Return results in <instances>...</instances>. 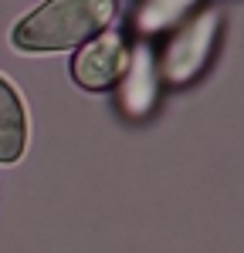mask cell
Returning <instances> with one entry per match:
<instances>
[{
    "label": "cell",
    "instance_id": "cell-1",
    "mask_svg": "<svg viewBox=\"0 0 244 253\" xmlns=\"http://www.w3.org/2000/svg\"><path fill=\"white\" fill-rule=\"evenodd\" d=\"M116 3L109 0H51L14 27L17 51H68L99 38L112 20Z\"/></svg>",
    "mask_w": 244,
    "mask_h": 253
},
{
    "label": "cell",
    "instance_id": "cell-3",
    "mask_svg": "<svg viewBox=\"0 0 244 253\" xmlns=\"http://www.w3.org/2000/svg\"><path fill=\"white\" fill-rule=\"evenodd\" d=\"M214 24H217L214 14H203L197 24H190L180 38L170 44V54H166V75H170L173 81L190 78V75L200 68L203 54H207V47H210V38H214Z\"/></svg>",
    "mask_w": 244,
    "mask_h": 253
},
{
    "label": "cell",
    "instance_id": "cell-2",
    "mask_svg": "<svg viewBox=\"0 0 244 253\" xmlns=\"http://www.w3.org/2000/svg\"><path fill=\"white\" fill-rule=\"evenodd\" d=\"M125 61H129L125 41L119 34H99L75 54L71 78L88 91H102V88H112L119 81V75L125 71Z\"/></svg>",
    "mask_w": 244,
    "mask_h": 253
},
{
    "label": "cell",
    "instance_id": "cell-4",
    "mask_svg": "<svg viewBox=\"0 0 244 253\" xmlns=\"http://www.w3.org/2000/svg\"><path fill=\"white\" fill-rule=\"evenodd\" d=\"M27 145V115L14 84L0 75V162H17Z\"/></svg>",
    "mask_w": 244,
    "mask_h": 253
}]
</instances>
